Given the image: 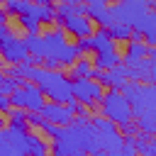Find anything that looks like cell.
<instances>
[{
    "label": "cell",
    "mask_w": 156,
    "mask_h": 156,
    "mask_svg": "<svg viewBox=\"0 0 156 156\" xmlns=\"http://www.w3.org/2000/svg\"><path fill=\"white\" fill-rule=\"evenodd\" d=\"M27 154V132L17 127H0V156H24Z\"/></svg>",
    "instance_id": "7"
},
{
    "label": "cell",
    "mask_w": 156,
    "mask_h": 156,
    "mask_svg": "<svg viewBox=\"0 0 156 156\" xmlns=\"http://www.w3.org/2000/svg\"><path fill=\"white\" fill-rule=\"evenodd\" d=\"M154 5L149 0H119L115 5H107L110 15H112V22H124L129 27H134Z\"/></svg>",
    "instance_id": "5"
},
{
    "label": "cell",
    "mask_w": 156,
    "mask_h": 156,
    "mask_svg": "<svg viewBox=\"0 0 156 156\" xmlns=\"http://www.w3.org/2000/svg\"><path fill=\"white\" fill-rule=\"evenodd\" d=\"M10 107H12V102H10V95L0 93V115H7V112H10Z\"/></svg>",
    "instance_id": "28"
},
{
    "label": "cell",
    "mask_w": 156,
    "mask_h": 156,
    "mask_svg": "<svg viewBox=\"0 0 156 156\" xmlns=\"http://www.w3.org/2000/svg\"><path fill=\"white\" fill-rule=\"evenodd\" d=\"M39 115H41L44 119L54 122V124H68V122L73 119V115H71V110L66 107V102H54V100L44 102L41 110H39Z\"/></svg>",
    "instance_id": "11"
},
{
    "label": "cell",
    "mask_w": 156,
    "mask_h": 156,
    "mask_svg": "<svg viewBox=\"0 0 156 156\" xmlns=\"http://www.w3.org/2000/svg\"><path fill=\"white\" fill-rule=\"evenodd\" d=\"M41 39H44V56H49V54H56L63 44H66V32L61 29V27H56V29H49V32H44L41 34Z\"/></svg>",
    "instance_id": "13"
},
{
    "label": "cell",
    "mask_w": 156,
    "mask_h": 156,
    "mask_svg": "<svg viewBox=\"0 0 156 156\" xmlns=\"http://www.w3.org/2000/svg\"><path fill=\"white\" fill-rule=\"evenodd\" d=\"M98 107H100V115H102V117H107L110 122H115L117 127L132 119V105H129V100L124 98V93H122V90L110 88L107 93H102V98H100Z\"/></svg>",
    "instance_id": "3"
},
{
    "label": "cell",
    "mask_w": 156,
    "mask_h": 156,
    "mask_svg": "<svg viewBox=\"0 0 156 156\" xmlns=\"http://www.w3.org/2000/svg\"><path fill=\"white\" fill-rule=\"evenodd\" d=\"M93 54H95L93 66L95 68H102V71H107V68H112V66H117L122 61V56H119L117 49H102V51H93Z\"/></svg>",
    "instance_id": "16"
},
{
    "label": "cell",
    "mask_w": 156,
    "mask_h": 156,
    "mask_svg": "<svg viewBox=\"0 0 156 156\" xmlns=\"http://www.w3.org/2000/svg\"><path fill=\"white\" fill-rule=\"evenodd\" d=\"M124 98L132 105V119L136 122L139 132L154 134L156 132V90L151 83L127 80L122 85Z\"/></svg>",
    "instance_id": "1"
},
{
    "label": "cell",
    "mask_w": 156,
    "mask_h": 156,
    "mask_svg": "<svg viewBox=\"0 0 156 156\" xmlns=\"http://www.w3.org/2000/svg\"><path fill=\"white\" fill-rule=\"evenodd\" d=\"M66 107L71 110V115H73V117H90V107H88V105H83V102H78L76 98H71V100L66 102Z\"/></svg>",
    "instance_id": "24"
},
{
    "label": "cell",
    "mask_w": 156,
    "mask_h": 156,
    "mask_svg": "<svg viewBox=\"0 0 156 156\" xmlns=\"http://www.w3.org/2000/svg\"><path fill=\"white\" fill-rule=\"evenodd\" d=\"M29 15H32L39 24H51V22L56 20V10H54L51 2H32Z\"/></svg>",
    "instance_id": "15"
},
{
    "label": "cell",
    "mask_w": 156,
    "mask_h": 156,
    "mask_svg": "<svg viewBox=\"0 0 156 156\" xmlns=\"http://www.w3.org/2000/svg\"><path fill=\"white\" fill-rule=\"evenodd\" d=\"M102 93H105V88L95 78H71V95L88 107H98Z\"/></svg>",
    "instance_id": "6"
},
{
    "label": "cell",
    "mask_w": 156,
    "mask_h": 156,
    "mask_svg": "<svg viewBox=\"0 0 156 156\" xmlns=\"http://www.w3.org/2000/svg\"><path fill=\"white\" fill-rule=\"evenodd\" d=\"M0 56L5 58V63H22V61H27L29 51H27V46H24V41H22L20 37L10 34V37L2 39V44H0Z\"/></svg>",
    "instance_id": "10"
},
{
    "label": "cell",
    "mask_w": 156,
    "mask_h": 156,
    "mask_svg": "<svg viewBox=\"0 0 156 156\" xmlns=\"http://www.w3.org/2000/svg\"><path fill=\"white\" fill-rule=\"evenodd\" d=\"M146 56H156V49H154L151 44H146L139 34L132 32V37L127 39V51H124L122 63H124V66H134L139 58H146Z\"/></svg>",
    "instance_id": "9"
},
{
    "label": "cell",
    "mask_w": 156,
    "mask_h": 156,
    "mask_svg": "<svg viewBox=\"0 0 156 156\" xmlns=\"http://www.w3.org/2000/svg\"><path fill=\"white\" fill-rule=\"evenodd\" d=\"M20 85V80H15V78H10V76H5L2 80H0V93H5V95H10L15 88Z\"/></svg>",
    "instance_id": "26"
},
{
    "label": "cell",
    "mask_w": 156,
    "mask_h": 156,
    "mask_svg": "<svg viewBox=\"0 0 156 156\" xmlns=\"http://www.w3.org/2000/svg\"><path fill=\"white\" fill-rule=\"evenodd\" d=\"M85 2V7H105L107 5V0H83Z\"/></svg>",
    "instance_id": "29"
},
{
    "label": "cell",
    "mask_w": 156,
    "mask_h": 156,
    "mask_svg": "<svg viewBox=\"0 0 156 156\" xmlns=\"http://www.w3.org/2000/svg\"><path fill=\"white\" fill-rule=\"evenodd\" d=\"M56 22H58L61 29H63L68 37H73V39H83V37H90V34L95 32L93 20H90L88 15H68V17L56 20Z\"/></svg>",
    "instance_id": "8"
},
{
    "label": "cell",
    "mask_w": 156,
    "mask_h": 156,
    "mask_svg": "<svg viewBox=\"0 0 156 156\" xmlns=\"http://www.w3.org/2000/svg\"><path fill=\"white\" fill-rule=\"evenodd\" d=\"M29 80L41 88V93L54 100V102H68L71 95V78L61 73V68H44V66H32Z\"/></svg>",
    "instance_id": "2"
},
{
    "label": "cell",
    "mask_w": 156,
    "mask_h": 156,
    "mask_svg": "<svg viewBox=\"0 0 156 156\" xmlns=\"http://www.w3.org/2000/svg\"><path fill=\"white\" fill-rule=\"evenodd\" d=\"M107 34H110L115 41H127V39L132 37V27L124 24V22H112V24L107 27Z\"/></svg>",
    "instance_id": "22"
},
{
    "label": "cell",
    "mask_w": 156,
    "mask_h": 156,
    "mask_svg": "<svg viewBox=\"0 0 156 156\" xmlns=\"http://www.w3.org/2000/svg\"><path fill=\"white\" fill-rule=\"evenodd\" d=\"M0 2H5V0H0Z\"/></svg>",
    "instance_id": "35"
},
{
    "label": "cell",
    "mask_w": 156,
    "mask_h": 156,
    "mask_svg": "<svg viewBox=\"0 0 156 156\" xmlns=\"http://www.w3.org/2000/svg\"><path fill=\"white\" fill-rule=\"evenodd\" d=\"M2 78H5V71H2V68H0V80H2Z\"/></svg>",
    "instance_id": "33"
},
{
    "label": "cell",
    "mask_w": 156,
    "mask_h": 156,
    "mask_svg": "<svg viewBox=\"0 0 156 156\" xmlns=\"http://www.w3.org/2000/svg\"><path fill=\"white\" fill-rule=\"evenodd\" d=\"M22 41H24V46H27V51H29L32 56H44V54H46V51H44V39H41L39 32H27V37H24Z\"/></svg>",
    "instance_id": "18"
},
{
    "label": "cell",
    "mask_w": 156,
    "mask_h": 156,
    "mask_svg": "<svg viewBox=\"0 0 156 156\" xmlns=\"http://www.w3.org/2000/svg\"><path fill=\"white\" fill-rule=\"evenodd\" d=\"M90 68H93V61H88V58H76L71 66H68V78H88V73H90Z\"/></svg>",
    "instance_id": "21"
},
{
    "label": "cell",
    "mask_w": 156,
    "mask_h": 156,
    "mask_svg": "<svg viewBox=\"0 0 156 156\" xmlns=\"http://www.w3.org/2000/svg\"><path fill=\"white\" fill-rule=\"evenodd\" d=\"M27 124L34 127V129H39V127L44 124V117H41L39 112H27Z\"/></svg>",
    "instance_id": "27"
},
{
    "label": "cell",
    "mask_w": 156,
    "mask_h": 156,
    "mask_svg": "<svg viewBox=\"0 0 156 156\" xmlns=\"http://www.w3.org/2000/svg\"><path fill=\"white\" fill-rule=\"evenodd\" d=\"M49 56H56V58H58V66H61V68H68V66L80 56V51H78L76 44H68V41H66L56 54H49Z\"/></svg>",
    "instance_id": "17"
},
{
    "label": "cell",
    "mask_w": 156,
    "mask_h": 156,
    "mask_svg": "<svg viewBox=\"0 0 156 156\" xmlns=\"http://www.w3.org/2000/svg\"><path fill=\"white\" fill-rule=\"evenodd\" d=\"M10 102H12V107H22V110H27V112H39L41 110V105L46 102V95L41 93V88L37 85V83H20L12 93H10Z\"/></svg>",
    "instance_id": "4"
},
{
    "label": "cell",
    "mask_w": 156,
    "mask_h": 156,
    "mask_svg": "<svg viewBox=\"0 0 156 156\" xmlns=\"http://www.w3.org/2000/svg\"><path fill=\"white\" fill-rule=\"evenodd\" d=\"M2 66H5V58H2V56H0V68H2Z\"/></svg>",
    "instance_id": "32"
},
{
    "label": "cell",
    "mask_w": 156,
    "mask_h": 156,
    "mask_svg": "<svg viewBox=\"0 0 156 156\" xmlns=\"http://www.w3.org/2000/svg\"><path fill=\"white\" fill-rule=\"evenodd\" d=\"M5 117H7V124H10V127H17V129H22V132H29L27 110H22V107H10V112H7Z\"/></svg>",
    "instance_id": "19"
},
{
    "label": "cell",
    "mask_w": 156,
    "mask_h": 156,
    "mask_svg": "<svg viewBox=\"0 0 156 156\" xmlns=\"http://www.w3.org/2000/svg\"><path fill=\"white\" fill-rule=\"evenodd\" d=\"M37 2H54V0H37Z\"/></svg>",
    "instance_id": "34"
},
{
    "label": "cell",
    "mask_w": 156,
    "mask_h": 156,
    "mask_svg": "<svg viewBox=\"0 0 156 156\" xmlns=\"http://www.w3.org/2000/svg\"><path fill=\"white\" fill-rule=\"evenodd\" d=\"M88 46H90V51H102V49H117V41L107 34L105 27H98V32H93L88 37Z\"/></svg>",
    "instance_id": "14"
},
{
    "label": "cell",
    "mask_w": 156,
    "mask_h": 156,
    "mask_svg": "<svg viewBox=\"0 0 156 156\" xmlns=\"http://www.w3.org/2000/svg\"><path fill=\"white\" fill-rule=\"evenodd\" d=\"M17 22H20V27L24 29V32H39V22L29 15V12H24V15H17Z\"/></svg>",
    "instance_id": "25"
},
{
    "label": "cell",
    "mask_w": 156,
    "mask_h": 156,
    "mask_svg": "<svg viewBox=\"0 0 156 156\" xmlns=\"http://www.w3.org/2000/svg\"><path fill=\"white\" fill-rule=\"evenodd\" d=\"M10 34H12V29L7 27V22H5V24H0V41H2V39H7Z\"/></svg>",
    "instance_id": "30"
},
{
    "label": "cell",
    "mask_w": 156,
    "mask_h": 156,
    "mask_svg": "<svg viewBox=\"0 0 156 156\" xmlns=\"http://www.w3.org/2000/svg\"><path fill=\"white\" fill-rule=\"evenodd\" d=\"M0 127H5V115H0Z\"/></svg>",
    "instance_id": "31"
},
{
    "label": "cell",
    "mask_w": 156,
    "mask_h": 156,
    "mask_svg": "<svg viewBox=\"0 0 156 156\" xmlns=\"http://www.w3.org/2000/svg\"><path fill=\"white\" fill-rule=\"evenodd\" d=\"M127 76L129 80H141V83H154V56L139 58L134 66H127Z\"/></svg>",
    "instance_id": "12"
},
{
    "label": "cell",
    "mask_w": 156,
    "mask_h": 156,
    "mask_svg": "<svg viewBox=\"0 0 156 156\" xmlns=\"http://www.w3.org/2000/svg\"><path fill=\"white\" fill-rule=\"evenodd\" d=\"M27 154H34V156H44V154H49V144H46L41 136H37V134L27 132Z\"/></svg>",
    "instance_id": "20"
},
{
    "label": "cell",
    "mask_w": 156,
    "mask_h": 156,
    "mask_svg": "<svg viewBox=\"0 0 156 156\" xmlns=\"http://www.w3.org/2000/svg\"><path fill=\"white\" fill-rule=\"evenodd\" d=\"M2 5H5V12H7L10 17H17V15H24V12H29V7H32V0H5Z\"/></svg>",
    "instance_id": "23"
}]
</instances>
